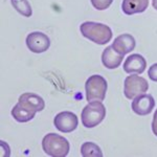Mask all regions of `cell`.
<instances>
[{
    "mask_svg": "<svg viewBox=\"0 0 157 157\" xmlns=\"http://www.w3.org/2000/svg\"><path fill=\"white\" fill-rule=\"evenodd\" d=\"M81 154L83 157H102L103 152L97 144L86 141L81 147Z\"/></svg>",
    "mask_w": 157,
    "mask_h": 157,
    "instance_id": "15",
    "label": "cell"
},
{
    "mask_svg": "<svg viewBox=\"0 0 157 157\" xmlns=\"http://www.w3.org/2000/svg\"><path fill=\"white\" fill-rule=\"evenodd\" d=\"M106 116V108L102 102H90L82 110V124L86 128H94L101 124Z\"/></svg>",
    "mask_w": 157,
    "mask_h": 157,
    "instance_id": "4",
    "label": "cell"
},
{
    "mask_svg": "<svg viewBox=\"0 0 157 157\" xmlns=\"http://www.w3.org/2000/svg\"><path fill=\"white\" fill-rule=\"evenodd\" d=\"M152 131H153V133L157 136V109H156L155 113H154L153 121H152Z\"/></svg>",
    "mask_w": 157,
    "mask_h": 157,
    "instance_id": "19",
    "label": "cell"
},
{
    "mask_svg": "<svg viewBox=\"0 0 157 157\" xmlns=\"http://www.w3.org/2000/svg\"><path fill=\"white\" fill-rule=\"evenodd\" d=\"M14 9L24 17H30L33 15V10L27 0H11Z\"/></svg>",
    "mask_w": 157,
    "mask_h": 157,
    "instance_id": "16",
    "label": "cell"
},
{
    "mask_svg": "<svg viewBox=\"0 0 157 157\" xmlns=\"http://www.w3.org/2000/svg\"><path fill=\"white\" fill-rule=\"evenodd\" d=\"M18 104L22 106V107L29 109L30 111H34V112H39L42 111L45 108V103L44 100L38 94L35 93H23V94L20 95Z\"/></svg>",
    "mask_w": 157,
    "mask_h": 157,
    "instance_id": "10",
    "label": "cell"
},
{
    "mask_svg": "<svg viewBox=\"0 0 157 157\" xmlns=\"http://www.w3.org/2000/svg\"><path fill=\"white\" fill-rule=\"evenodd\" d=\"M113 2V0H91V4L93 6L95 10L98 11H104L107 10L109 6H111V3Z\"/></svg>",
    "mask_w": 157,
    "mask_h": 157,
    "instance_id": "17",
    "label": "cell"
},
{
    "mask_svg": "<svg viewBox=\"0 0 157 157\" xmlns=\"http://www.w3.org/2000/svg\"><path fill=\"white\" fill-rule=\"evenodd\" d=\"M155 107V101L151 94H140L136 97L131 104L133 112L140 116H145L150 114L152 110Z\"/></svg>",
    "mask_w": 157,
    "mask_h": 157,
    "instance_id": "8",
    "label": "cell"
},
{
    "mask_svg": "<svg viewBox=\"0 0 157 157\" xmlns=\"http://www.w3.org/2000/svg\"><path fill=\"white\" fill-rule=\"evenodd\" d=\"M78 116L70 111H63L55 116V127L62 133H70L78 127Z\"/></svg>",
    "mask_w": 157,
    "mask_h": 157,
    "instance_id": "6",
    "label": "cell"
},
{
    "mask_svg": "<svg viewBox=\"0 0 157 157\" xmlns=\"http://www.w3.org/2000/svg\"><path fill=\"white\" fill-rule=\"evenodd\" d=\"M108 84L105 78L100 75H93L85 83V91H86V100L88 103L98 101L102 102L106 98Z\"/></svg>",
    "mask_w": 157,
    "mask_h": 157,
    "instance_id": "3",
    "label": "cell"
},
{
    "mask_svg": "<svg viewBox=\"0 0 157 157\" xmlns=\"http://www.w3.org/2000/svg\"><path fill=\"white\" fill-rule=\"evenodd\" d=\"M135 39L130 34H123L115 38L114 42L112 43V47L116 52L121 55H127L135 48Z\"/></svg>",
    "mask_w": 157,
    "mask_h": 157,
    "instance_id": "11",
    "label": "cell"
},
{
    "mask_svg": "<svg viewBox=\"0 0 157 157\" xmlns=\"http://www.w3.org/2000/svg\"><path fill=\"white\" fill-rule=\"evenodd\" d=\"M149 89L148 81L145 78L132 75H128L124 82V94L129 100H134L136 97L144 94Z\"/></svg>",
    "mask_w": 157,
    "mask_h": 157,
    "instance_id": "5",
    "label": "cell"
},
{
    "mask_svg": "<svg viewBox=\"0 0 157 157\" xmlns=\"http://www.w3.org/2000/svg\"><path fill=\"white\" fill-rule=\"evenodd\" d=\"M42 149L45 154L52 157H65L69 153V141L56 133H49L42 140Z\"/></svg>",
    "mask_w": 157,
    "mask_h": 157,
    "instance_id": "2",
    "label": "cell"
},
{
    "mask_svg": "<svg viewBox=\"0 0 157 157\" xmlns=\"http://www.w3.org/2000/svg\"><path fill=\"white\" fill-rule=\"evenodd\" d=\"M26 46L30 52L35 54H42L48 50L50 46V39L47 35L41 32H34L26 37Z\"/></svg>",
    "mask_w": 157,
    "mask_h": 157,
    "instance_id": "7",
    "label": "cell"
},
{
    "mask_svg": "<svg viewBox=\"0 0 157 157\" xmlns=\"http://www.w3.org/2000/svg\"><path fill=\"white\" fill-rule=\"evenodd\" d=\"M124 55L117 52L113 48L112 45L107 46V48L104 49L102 54V62L103 65L108 69H114L117 68L121 65V63L123 62Z\"/></svg>",
    "mask_w": 157,
    "mask_h": 157,
    "instance_id": "12",
    "label": "cell"
},
{
    "mask_svg": "<svg viewBox=\"0 0 157 157\" xmlns=\"http://www.w3.org/2000/svg\"><path fill=\"white\" fill-rule=\"evenodd\" d=\"M148 75H149V78H150L152 81L157 82V63L153 64L150 68H149Z\"/></svg>",
    "mask_w": 157,
    "mask_h": 157,
    "instance_id": "18",
    "label": "cell"
},
{
    "mask_svg": "<svg viewBox=\"0 0 157 157\" xmlns=\"http://www.w3.org/2000/svg\"><path fill=\"white\" fill-rule=\"evenodd\" d=\"M147 61L139 54H133L126 59L124 63V70L129 75H140L145 71Z\"/></svg>",
    "mask_w": 157,
    "mask_h": 157,
    "instance_id": "9",
    "label": "cell"
},
{
    "mask_svg": "<svg viewBox=\"0 0 157 157\" xmlns=\"http://www.w3.org/2000/svg\"><path fill=\"white\" fill-rule=\"evenodd\" d=\"M12 115L17 121L19 123H26V121H32L36 115V112L30 111L29 109L22 107L20 104L17 103L12 109Z\"/></svg>",
    "mask_w": 157,
    "mask_h": 157,
    "instance_id": "14",
    "label": "cell"
},
{
    "mask_svg": "<svg viewBox=\"0 0 157 157\" xmlns=\"http://www.w3.org/2000/svg\"><path fill=\"white\" fill-rule=\"evenodd\" d=\"M152 6L157 11V0H152Z\"/></svg>",
    "mask_w": 157,
    "mask_h": 157,
    "instance_id": "20",
    "label": "cell"
},
{
    "mask_svg": "<svg viewBox=\"0 0 157 157\" xmlns=\"http://www.w3.org/2000/svg\"><path fill=\"white\" fill-rule=\"evenodd\" d=\"M149 6V0H124L121 10L126 15L144 13Z\"/></svg>",
    "mask_w": 157,
    "mask_h": 157,
    "instance_id": "13",
    "label": "cell"
},
{
    "mask_svg": "<svg viewBox=\"0 0 157 157\" xmlns=\"http://www.w3.org/2000/svg\"><path fill=\"white\" fill-rule=\"evenodd\" d=\"M80 30L85 38L98 45H105L112 39V30L108 25L100 22L86 21L80 25Z\"/></svg>",
    "mask_w": 157,
    "mask_h": 157,
    "instance_id": "1",
    "label": "cell"
}]
</instances>
